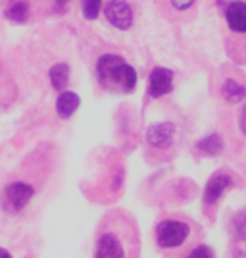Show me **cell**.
Returning a JSON list of instances; mask_svg holds the SVG:
<instances>
[{
	"mask_svg": "<svg viewBox=\"0 0 246 258\" xmlns=\"http://www.w3.org/2000/svg\"><path fill=\"white\" fill-rule=\"evenodd\" d=\"M227 27L236 35H246V2L235 0L225 8Z\"/></svg>",
	"mask_w": 246,
	"mask_h": 258,
	"instance_id": "obj_9",
	"label": "cell"
},
{
	"mask_svg": "<svg viewBox=\"0 0 246 258\" xmlns=\"http://www.w3.org/2000/svg\"><path fill=\"white\" fill-rule=\"evenodd\" d=\"M221 95L227 102L236 104V102H242L246 98V87L242 83H238L235 79H227L221 87Z\"/></svg>",
	"mask_w": 246,
	"mask_h": 258,
	"instance_id": "obj_11",
	"label": "cell"
},
{
	"mask_svg": "<svg viewBox=\"0 0 246 258\" xmlns=\"http://www.w3.org/2000/svg\"><path fill=\"white\" fill-rule=\"evenodd\" d=\"M173 137H175V127L170 121L156 123L146 131V141L154 149H170L173 145Z\"/></svg>",
	"mask_w": 246,
	"mask_h": 258,
	"instance_id": "obj_8",
	"label": "cell"
},
{
	"mask_svg": "<svg viewBox=\"0 0 246 258\" xmlns=\"http://www.w3.org/2000/svg\"><path fill=\"white\" fill-rule=\"evenodd\" d=\"M173 89V72L168 68H154L148 79L150 98H160Z\"/></svg>",
	"mask_w": 246,
	"mask_h": 258,
	"instance_id": "obj_6",
	"label": "cell"
},
{
	"mask_svg": "<svg viewBox=\"0 0 246 258\" xmlns=\"http://www.w3.org/2000/svg\"><path fill=\"white\" fill-rule=\"evenodd\" d=\"M140 239L135 218L125 210L108 212L97 229L95 258H139Z\"/></svg>",
	"mask_w": 246,
	"mask_h": 258,
	"instance_id": "obj_1",
	"label": "cell"
},
{
	"mask_svg": "<svg viewBox=\"0 0 246 258\" xmlns=\"http://www.w3.org/2000/svg\"><path fill=\"white\" fill-rule=\"evenodd\" d=\"M194 4V0H172V6L175 10H189Z\"/></svg>",
	"mask_w": 246,
	"mask_h": 258,
	"instance_id": "obj_18",
	"label": "cell"
},
{
	"mask_svg": "<svg viewBox=\"0 0 246 258\" xmlns=\"http://www.w3.org/2000/svg\"><path fill=\"white\" fill-rule=\"evenodd\" d=\"M189 235H191V227H189L187 222H183L179 218L161 220L158 227H156V241L166 250L183 247L187 243Z\"/></svg>",
	"mask_w": 246,
	"mask_h": 258,
	"instance_id": "obj_3",
	"label": "cell"
},
{
	"mask_svg": "<svg viewBox=\"0 0 246 258\" xmlns=\"http://www.w3.org/2000/svg\"><path fill=\"white\" fill-rule=\"evenodd\" d=\"M189 258H215L214 250L208 247V245H198L189 252Z\"/></svg>",
	"mask_w": 246,
	"mask_h": 258,
	"instance_id": "obj_17",
	"label": "cell"
},
{
	"mask_svg": "<svg viewBox=\"0 0 246 258\" xmlns=\"http://www.w3.org/2000/svg\"><path fill=\"white\" fill-rule=\"evenodd\" d=\"M104 16L110 25H114L119 31H127L133 25V8L129 6V2L125 0H110L104 8Z\"/></svg>",
	"mask_w": 246,
	"mask_h": 258,
	"instance_id": "obj_5",
	"label": "cell"
},
{
	"mask_svg": "<svg viewBox=\"0 0 246 258\" xmlns=\"http://www.w3.org/2000/svg\"><path fill=\"white\" fill-rule=\"evenodd\" d=\"M48 77H50V83L56 91H62L67 87L69 83V66L67 64H56L50 68L48 72Z\"/></svg>",
	"mask_w": 246,
	"mask_h": 258,
	"instance_id": "obj_12",
	"label": "cell"
},
{
	"mask_svg": "<svg viewBox=\"0 0 246 258\" xmlns=\"http://www.w3.org/2000/svg\"><path fill=\"white\" fill-rule=\"evenodd\" d=\"M231 183H233V177L227 172L214 173L204 189V206H214L219 201V197L225 193V189L231 187Z\"/></svg>",
	"mask_w": 246,
	"mask_h": 258,
	"instance_id": "obj_7",
	"label": "cell"
},
{
	"mask_svg": "<svg viewBox=\"0 0 246 258\" xmlns=\"http://www.w3.org/2000/svg\"><path fill=\"white\" fill-rule=\"evenodd\" d=\"M0 258H12V256H10V252H8V250L0 248Z\"/></svg>",
	"mask_w": 246,
	"mask_h": 258,
	"instance_id": "obj_21",
	"label": "cell"
},
{
	"mask_svg": "<svg viewBox=\"0 0 246 258\" xmlns=\"http://www.w3.org/2000/svg\"><path fill=\"white\" fill-rule=\"evenodd\" d=\"M97 76L100 85L110 91L131 93L137 85V72L118 54H104L97 62Z\"/></svg>",
	"mask_w": 246,
	"mask_h": 258,
	"instance_id": "obj_2",
	"label": "cell"
},
{
	"mask_svg": "<svg viewBox=\"0 0 246 258\" xmlns=\"http://www.w3.org/2000/svg\"><path fill=\"white\" fill-rule=\"evenodd\" d=\"M223 149V141L219 139V135H210L198 143V151L206 152V154H219Z\"/></svg>",
	"mask_w": 246,
	"mask_h": 258,
	"instance_id": "obj_14",
	"label": "cell"
},
{
	"mask_svg": "<svg viewBox=\"0 0 246 258\" xmlns=\"http://www.w3.org/2000/svg\"><path fill=\"white\" fill-rule=\"evenodd\" d=\"M67 4H69V0H54V8H56V12H65L67 10Z\"/></svg>",
	"mask_w": 246,
	"mask_h": 258,
	"instance_id": "obj_19",
	"label": "cell"
},
{
	"mask_svg": "<svg viewBox=\"0 0 246 258\" xmlns=\"http://www.w3.org/2000/svg\"><path fill=\"white\" fill-rule=\"evenodd\" d=\"M79 104H81L79 97H77L75 93H71V91H65V93H62V95L58 97V100H56V112H58L60 118L65 119V118H69L75 110L79 108Z\"/></svg>",
	"mask_w": 246,
	"mask_h": 258,
	"instance_id": "obj_10",
	"label": "cell"
},
{
	"mask_svg": "<svg viewBox=\"0 0 246 258\" xmlns=\"http://www.w3.org/2000/svg\"><path fill=\"white\" fill-rule=\"evenodd\" d=\"M233 233H235L238 239L246 241V212H238V214L233 218Z\"/></svg>",
	"mask_w": 246,
	"mask_h": 258,
	"instance_id": "obj_16",
	"label": "cell"
},
{
	"mask_svg": "<svg viewBox=\"0 0 246 258\" xmlns=\"http://www.w3.org/2000/svg\"><path fill=\"white\" fill-rule=\"evenodd\" d=\"M4 16H6L10 22H16V23L27 22V18H29V4H27L25 0H14L10 6L6 8Z\"/></svg>",
	"mask_w": 246,
	"mask_h": 258,
	"instance_id": "obj_13",
	"label": "cell"
},
{
	"mask_svg": "<svg viewBox=\"0 0 246 258\" xmlns=\"http://www.w3.org/2000/svg\"><path fill=\"white\" fill-rule=\"evenodd\" d=\"M33 195H35V189L29 183L14 181L2 191V205L10 212H18V210L27 206V203L33 199Z\"/></svg>",
	"mask_w": 246,
	"mask_h": 258,
	"instance_id": "obj_4",
	"label": "cell"
},
{
	"mask_svg": "<svg viewBox=\"0 0 246 258\" xmlns=\"http://www.w3.org/2000/svg\"><path fill=\"white\" fill-rule=\"evenodd\" d=\"M240 129H242V133L246 135V106L242 108V114H240Z\"/></svg>",
	"mask_w": 246,
	"mask_h": 258,
	"instance_id": "obj_20",
	"label": "cell"
},
{
	"mask_svg": "<svg viewBox=\"0 0 246 258\" xmlns=\"http://www.w3.org/2000/svg\"><path fill=\"white\" fill-rule=\"evenodd\" d=\"M100 8H102V0H81V10H83L85 20H89V22L97 20Z\"/></svg>",
	"mask_w": 246,
	"mask_h": 258,
	"instance_id": "obj_15",
	"label": "cell"
}]
</instances>
